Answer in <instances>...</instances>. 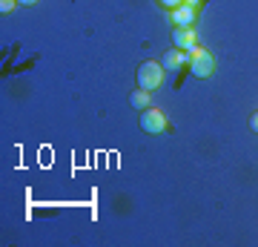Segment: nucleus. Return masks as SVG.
Segmentation results:
<instances>
[{"label":"nucleus","mask_w":258,"mask_h":247,"mask_svg":"<svg viewBox=\"0 0 258 247\" xmlns=\"http://www.w3.org/2000/svg\"><path fill=\"white\" fill-rule=\"evenodd\" d=\"M161 81H164V64H155V61H144V64L138 66V86L141 89H158L161 86Z\"/></svg>","instance_id":"nucleus-1"},{"label":"nucleus","mask_w":258,"mask_h":247,"mask_svg":"<svg viewBox=\"0 0 258 247\" xmlns=\"http://www.w3.org/2000/svg\"><path fill=\"white\" fill-rule=\"evenodd\" d=\"M189 72L195 75V78H210L212 72H215V58H212V52H207V49H195L192 58H189Z\"/></svg>","instance_id":"nucleus-2"},{"label":"nucleus","mask_w":258,"mask_h":247,"mask_svg":"<svg viewBox=\"0 0 258 247\" xmlns=\"http://www.w3.org/2000/svg\"><path fill=\"white\" fill-rule=\"evenodd\" d=\"M141 129L144 132H152V135H158V132H164L166 129V115L161 110H155V107H147V110H141Z\"/></svg>","instance_id":"nucleus-3"},{"label":"nucleus","mask_w":258,"mask_h":247,"mask_svg":"<svg viewBox=\"0 0 258 247\" xmlns=\"http://www.w3.org/2000/svg\"><path fill=\"white\" fill-rule=\"evenodd\" d=\"M172 43H175V49L192 55L195 49H198V37H195L192 29H175V32H172Z\"/></svg>","instance_id":"nucleus-4"},{"label":"nucleus","mask_w":258,"mask_h":247,"mask_svg":"<svg viewBox=\"0 0 258 247\" xmlns=\"http://www.w3.org/2000/svg\"><path fill=\"white\" fill-rule=\"evenodd\" d=\"M169 20L175 23V29H192V23H195V9L184 3V6H178V9L169 12Z\"/></svg>","instance_id":"nucleus-5"},{"label":"nucleus","mask_w":258,"mask_h":247,"mask_svg":"<svg viewBox=\"0 0 258 247\" xmlns=\"http://www.w3.org/2000/svg\"><path fill=\"white\" fill-rule=\"evenodd\" d=\"M189 58H192L189 52H181V49H169V52L164 55V61H161V64H164L166 72H175V69H181V66L189 61Z\"/></svg>","instance_id":"nucleus-6"},{"label":"nucleus","mask_w":258,"mask_h":247,"mask_svg":"<svg viewBox=\"0 0 258 247\" xmlns=\"http://www.w3.org/2000/svg\"><path fill=\"white\" fill-rule=\"evenodd\" d=\"M129 104H132L135 110H147V107H149V92L138 86V92H132V95H129Z\"/></svg>","instance_id":"nucleus-7"},{"label":"nucleus","mask_w":258,"mask_h":247,"mask_svg":"<svg viewBox=\"0 0 258 247\" xmlns=\"http://www.w3.org/2000/svg\"><path fill=\"white\" fill-rule=\"evenodd\" d=\"M158 6L166 9V12H172V9H178V6H184V0H158Z\"/></svg>","instance_id":"nucleus-8"},{"label":"nucleus","mask_w":258,"mask_h":247,"mask_svg":"<svg viewBox=\"0 0 258 247\" xmlns=\"http://www.w3.org/2000/svg\"><path fill=\"white\" fill-rule=\"evenodd\" d=\"M249 129H252V132H258V112H252V115H249Z\"/></svg>","instance_id":"nucleus-9"},{"label":"nucleus","mask_w":258,"mask_h":247,"mask_svg":"<svg viewBox=\"0 0 258 247\" xmlns=\"http://www.w3.org/2000/svg\"><path fill=\"white\" fill-rule=\"evenodd\" d=\"M186 6H192V9H198V6H201V0H184Z\"/></svg>","instance_id":"nucleus-10"},{"label":"nucleus","mask_w":258,"mask_h":247,"mask_svg":"<svg viewBox=\"0 0 258 247\" xmlns=\"http://www.w3.org/2000/svg\"><path fill=\"white\" fill-rule=\"evenodd\" d=\"M18 3H20V6H35L37 0H18Z\"/></svg>","instance_id":"nucleus-11"}]
</instances>
